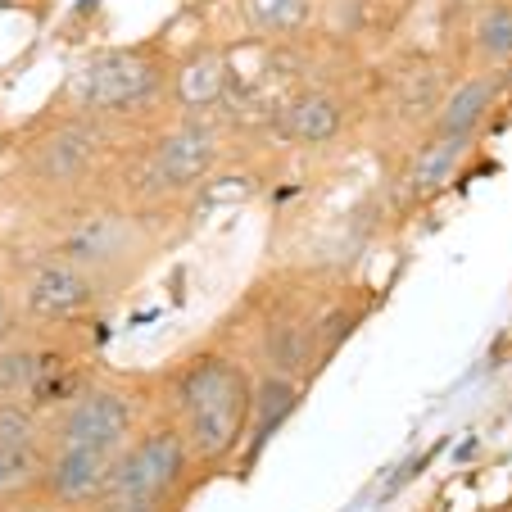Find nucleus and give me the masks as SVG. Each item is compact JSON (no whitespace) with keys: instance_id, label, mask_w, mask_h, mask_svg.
Masks as SVG:
<instances>
[{"instance_id":"b1692460","label":"nucleus","mask_w":512,"mask_h":512,"mask_svg":"<svg viewBox=\"0 0 512 512\" xmlns=\"http://www.w3.org/2000/svg\"><path fill=\"white\" fill-rule=\"evenodd\" d=\"M0 512H5V508H0Z\"/></svg>"},{"instance_id":"5701e85b","label":"nucleus","mask_w":512,"mask_h":512,"mask_svg":"<svg viewBox=\"0 0 512 512\" xmlns=\"http://www.w3.org/2000/svg\"><path fill=\"white\" fill-rule=\"evenodd\" d=\"M503 512H512V499H508V508H503Z\"/></svg>"},{"instance_id":"9b49d317","label":"nucleus","mask_w":512,"mask_h":512,"mask_svg":"<svg viewBox=\"0 0 512 512\" xmlns=\"http://www.w3.org/2000/svg\"><path fill=\"white\" fill-rule=\"evenodd\" d=\"M454 78H458L454 59L431 55V50L404 55L390 73H381L377 91H372V100H368L372 123L408 150L417 136L431 132L435 109H440V100H445Z\"/></svg>"},{"instance_id":"4be33fe9","label":"nucleus","mask_w":512,"mask_h":512,"mask_svg":"<svg viewBox=\"0 0 512 512\" xmlns=\"http://www.w3.org/2000/svg\"><path fill=\"white\" fill-rule=\"evenodd\" d=\"M10 150H14V132L10 127H0V173L10 168Z\"/></svg>"},{"instance_id":"dca6fc26","label":"nucleus","mask_w":512,"mask_h":512,"mask_svg":"<svg viewBox=\"0 0 512 512\" xmlns=\"http://www.w3.org/2000/svg\"><path fill=\"white\" fill-rule=\"evenodd\" d=\"M309 386L295 377H281V372H254V399H250V431H245L241 445V463L236 476H245L254 463L263 458V449L272 445V435H281V426L300 413Z\"/></svg>"},{"instance_id":"f3484780","label":"nucleus","mask_w":512,"mask_h":512,"mask_svg":"<svg viewBox=\"0 0 512 512\" xmlns=\"http://www.w3.org/2000/svg\"><path fill=\"white\" fill-rule=\"evenodd\" d=\"M232 10L245 37L263 46L304 41L322 23V0H232Z\"/></svg>"},{"instance_id":"a211bd4d","label":"nucleus","mask_w":512,"mask_h":512,"mask_svg":"<svg viewBox=\"0 0 512 512\" xmlns=\"http://www.w3.org/2000/svg\"><path fill=\"white\" fill-rule=\"evenodd\" d=\"M458 73L463 68H503L512 64V0H481L458 32Z\"/></svg>"},{"instance_id":"ddd939ff","label":"nucleus","mask_w":512,"mask_h":512,"mask_svg":"<svg viewBox=\"0 0 512 512\" xmlns=\"http://www.w3.org/2000/svg\"><path fill=\"white\" fill-rule=\"evenodd\" d=\"M476 150H481L476 136H445V132L417 136L404 150V164H399V200H404L408 209L435 204L463 177V168L472 164Z\"/></svg>"},{"instance_id":"39448f33","label":"nucleus","mask_w":512,"mask_h":512,"mask_svg":"<svg viewBox=\"0 0 512 512\" xmlns=\"http://www.w3.org/2000/svg\"><path fill=\"white\" fill-rule=\"evenodd\" d=\"M168 82H173L168 41H123V46L87 50L64 73L55 105L96 118L123 141H132L173 114Z\"/></svg>"},{"instance_id":"9d476101","label":"nucleus","mask_w":512,"mask_h":512,"mask_svg":"<svg viewBox=\"0 0 512 512\" xmlns=\"http://www.w3.org/2000/svg\"><path fill=\"white\" fill-rule=\"evenodd\" d=\"M363 100L345 78H304L290 91H281L268 109V127L281 145L300 150V155H327L336 145L349 141L358 127Z\"/></svg>"},{"instance_id":"6ab92c4d","label":"nucleus","mask_w":512,"mask_h":512,"mask_svg":"<svg viewBox=\"0 0 512 512\" xmlns=\"http://www.w3.org/2000/svg\"><path fill=\"white\" fill-rule=\"evenodd\" d=\"M41 472H46V440L14 445L0 440V508H19L41 494Z\"/></svg>"},{"instance_id":"f257e3e1","label":"nucleus","mask_w":512,"mask_h":512,"mask_svg":"<svg viewBox=\"0 0 512 512\" xmlns=\"http://www.w3.org/2000/svg\"><path fill=\"white\" fill-rule=\"evenodd\" d=\"M250 399L254 368L223 322L155 372V404L182 431L200 481L236 472L250 431Z\"/></svg>"},{"instance_id":"f8f14e48","label":"nucleus","mask_w":512,"mask_h":512,"mask_svg":"<svg viewBox=\"0 0 512 512\" xmlns=\"http://www.w3.org/2000/svg\"><path fill=\"white\" fill-rule=\"evenodd\" d=\"M236 55L213 37H200L195 46L173 50V82H168V100L173 114L195 118H227L236 109Z\"/></svg>"},{"instance_id":"f03ea898","label":"nucleus","mask_w":512,"mask_h":512,"mask_svg":"<svg viewBox=\"0 0 512 512\" xmlns=\"http://www.w3.org/2000/svg\"><path fill=\"white\" fill-rule=\"evenodd\" d=\"M123 145V136L109 132L105 123L50 100V109L14 132L10 186L37 213L64 209L73 200L109 191Z\"/></svg>"},{"instance_id":"0eeeda50","label":"nucleus","mask_w":512,"mask_h":512,"mask_svg":"<svg viewBox=\"0 0 512 512\" xmlns=\"http://www.w3.org/2000/svg\"><path fill=\"white\" fill-rule=\"evenodd\" d=\"M155 408V372L96 368L55 413H46V445L118 458V449L155 417Z\"/></svg>"},{"instance_id":"2eb2a0df","label":"nucleus","mask_w":512,"mask_h":512,"mask_svg":"<svg viewBox=\"0 0 512 512\" xmlns=\"http://www.w3.org/2000/svg\"><path fill=\"white\" fill-rule=\"evenodd\" d=\"M109 454H91V449H59L46 445V472H41V503L59 512H87L100 499L109 481Z\"/></svg>"},{"instance_id":"6e6552de","label":"nucleus","mask_w":512,"mask_h":512,"mask_svg":"<svg viewBox=\"0 0 512 512\" xmlns=\"http://www.w3.org/2000/svg\"><path fill=\"white\" fill-rule=\"evenodd\" d=\"M14 309L28 331H50V336H87L91 327H100V318L109 313V295L91 272H82L73 259L32 245L23 250V259L10 272Z\"/></svg>"},{"instance_id":"20e7f679","label":"nucleus","mask_w":512,"mask_h":512,"mask_svg":"<svg viewBox=\"0 0 512 512\" xmlns=\"http://www.w3.org/2000/svg\"><path fill=\"white\" fill-rule=\"evenodd\" d=\"M327 281L313 272H281L250 286L241 309L223 322L227 336L241 345L254 372H281L304 386L318 381V372L331 363L327 336H322V313L331 300Z\"/></svg>"},{"instance_id":"423d86ee","label":"nucleus","mask_w":512,"mask_h":512,"mask_svg":"<svg viewBox=\"0 0 512 512\" xmlns=\"http://www.w3.org/2000/svg\"><path fill=\"white\" fill-rule=\"evenodd\" d=\"M37 218V245L73 259L82 272H91L105 286L109 300L127 295L145 272L155 268L159 250H164L159 223H150L145 213H136L114 191L87 195V200H73L64 209L37 213Z\"/></svg>"},{"instance_id":"4468645a","label":"nucleus","mask_w":512,"mask_h":512,"mask_svg":"<svg viewBox=\"0 0 512 512\" xmlns=\"http://www.w3.org/2000/svg\"><path fill=\"white\" fill-rule=\"evenodd\" d=\"M512 100V64L503 68H463L454 82H449L445 100L435 109L431 132L445 136H476L485 141V132L494 127L499 109Z\"/></svg>"},{"instance_id":"aec40b11","label":"nucleus","mask_w":512,"mask_h":512,"mask_svg":"<svg viewBox=\"0 0 512 512\" xmlns=\"http://www.w3.org/2000/svg\"><path fill=\"white\" fill-rule=\"evenodd\" d=\"M87 512H182V508H164V503H141V499H123V494H100Z\"/></svg>"},{"instance_id":"412c9836","label":"nucleus","mask_w":512,"mask_h":512,"mask_svg":"<svg viewBox=\"0 0 512 512\" xmlns=\"http://www.w3.org/2000/svg\"><path fill=\"white\" fill-rule=\"evenodd\" d=\"M14 331H23V322H19V309H14V290H10V277L0 272V340H10Z\"/></svg>"},{"instance_id":"7ed1b4c3","label":"nucleus","mask_w":512,"mask_h":512,"mask_svg":"<svg viewBox=\"0 0 512 512\" xmlns=\"http://www.w3.org/2000/svg\"><path fill=\"white\" fill-rule=\"evenodd\" d=\"M227 155V118L168 114L150 132L132 136L118 155L109 191L127 200L150 223H164L209 186Z\"/></svg>"},{"instance_id":"1a4fd4ad","label":"nucleus","mask_w":512,"mask_h":512,"mask_svg":"<svg viewBox=\"0 0 512 512\" xmlns=\"http://www.w3.org/2000/svg\"><path fill=\"white\" fill-rule=\"evenodd\" d=\"M200 485V472L191 463L182 431L155 408V417L118 449L109 481L100 494H123L141 503H164V508H186V499Z\"/></svg>"}]
</instances>
